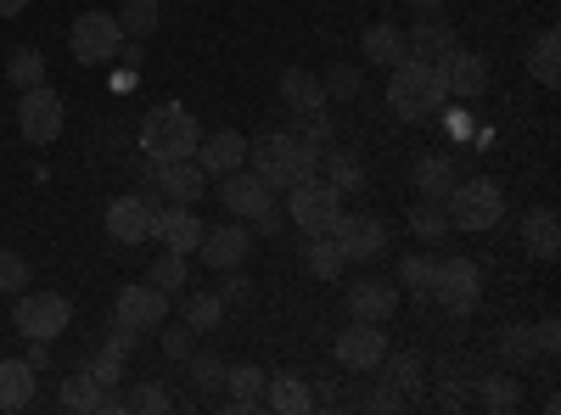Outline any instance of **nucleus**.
Wrapping results in <instances>:
<instances>
[{
  "instance_id": "nucleus-21",
  "label": "nucleus",
  "mask_w": 561,
  "mask_h": 415,
  "mask_svg": "<svg viewBox=\"0 0 561 415\" xmlns=\"http://www.w3.org/2000/svg\"><path fill=\"white\" fill-rule=\"evenodd\" d=\"M455 45H460V39H455L449 18H438V12H433V18H421V23L404 34V51H410L415 62H444Z\"/></svg>"
},
{
  "instance_id": "nucleus-31",
  "label": "nucleus",
  "mask_w": 561,
  "mask_h": 415,
  "mask_svg": "<svg viewBox=\"0 0 561 415\" xmlns=\"http://www.w3.org/2000/svg\"><path fill=\"white\" fill-rule=\"evenodd\" d=\"M433 275H438V258H433V253H404L399 269H393V281H399V292H410V298H433Z\"/></svg>"
},
{
  "instance_id": "nucleus-15",
  "label": "nucleus",
  "mask_w": 561,
  "mask_h": 415,
  "mask_svg": "<svg viewBox=\"0 0 561 415\" xmlns=\"http://www.w3.org/2000/svg\"><path fill=\"white\" fill-rule=\"evenodd\" d=\"M113 320H124V326H135V332H158L163 320H169V292L152 287V281L124 287L118 303H113Z\"/></svg>"
},
{
  "instance_id": "nucleus-34",
  "label": "nucleus",
  "mask_w": 561,
  "mask_h": 415,
  "mask_svg": "<svg viewBox=\"0 0 561 415\" xmlns=\"http://www.w3.org/2000/svg\"><path fill=\"white\" fill-rule=\"evenodd\" d=\"M180 314H185V326H192L197 337H208V332H219V320H225V298L219 292H192Z\"/></svg>"
},
{
  "instance_id": "nucleus-16",
  "label": "nucleus",
  "mask_w": 561,
  "mask_h": 415,
  "mask_svg": "<svg viewBox=\"0 0 561 415\" xmlns=\"http://www.w3.org/2000/svg\"><path fill=\"white\" fill-rule=\"evenodd\" d=\"M203 230H208V224H203V219H197L192 208H180V203H174V208H158V214H152V237H158V242H163L169 253H185V258L197 253Z\"/></svg>"
},
{
  "instance_id": "nucleus-19",
  "label": "nucleus",
  "mask_w": 561,
  "mask_h": 415,
  "mask_svg": "<svg viewBox=\"0 0 561 415\" xmlns=\"http://www.w3.org/2000/svg\"><path fill=\"white\" fill-rule=\"evenodd\" d=\"M219 203L237 214V219H253L264 203H275L270 197V186L253 174V169H230V174H219Z\"/></svg>"
},
{
  "instance_id": "nucleus-37",
  "label": "nucleus",
  "mask_w": 561,
  "mask_h": 415,
  "mask_svg": "<svg viewBox=\"0 0 561 415\" xmlns=\"http://www.w3.org/2000/svg\"><path fill=\"white\" fill-rule=\"evenodd\" d=\"M410 230H415V242H444V237H449V214H444V203L421 197V203L410 208Z\"/></svg>"
},
{
  "instance_id": "nucleus-45",
  "label": "nucleus",
  "mask_w": 561,
  "mask_h": 415,
  "mask_svg": "<svg viewBox=\"0 0 561 415\" xmlns=\"http://www.w3.org/2000/svg\"><path fill=\"white\" fill-rule=\"evenodd\" d=\"M124 410H135V415H163V410H174V399H169L158 382H140V388L124 393Z\"/></svg>"
},
{
  "instance_id": "nucleus-51",
  "label": "nucleus",
  "mask_w": 561,
  "mask_h": 415,
  "mask_svg": "<svg viewBox=\"0 0 561 415\" xmlns=\"http://www.w3.org/2000/svg\"><path fill=\"white\" fill-rule=\"evenodd\" d=\"M253 224H259V237H275V230L287 224V208H280V203H264V208L253 214Z\"/></svg>"
},
{
  "instance_id": "nucleus-29",
  "label": "nucleus",
  "mask_w": 561,
  "mask_h": 415,
  "mask_svg": "<svg viewBox=\"0 0 561 415\" xmlns=\"http://www.w3.org/2000/svg\"><path fill=\"white\" fill-rule=\"evenodd\" d=\"M359 51H365V62H377V68H399L410 51H404V28L399 23H370L365 28V39H359Z\"/></svg>"
},
{
  "instance_id": "nucleus-24",
  "label": "nucleus",
  "mask_w": 561,
  "mask_h": 415,
  "mask_svg": "<svg viewBox=\"0 0 561 415\" xmlns=\"http://www.w3.org/2000/svg\"><path fill=\"white\" fill-rule=\"evenodd\" d=\"M320 169H325V186H332L337 197H359L365 192V158L359 152H348V147H325L320 152Z\"/></svg>"
},
{
  "instance_id": "nucleus-14",
  "label": "nucleus",
  "mask_w": 561,
  "mask_h": 415,
  "mask_svg": "<svg viewBox=\"0 0 561 415\" xmlns=\"http://www.w3.org/2000/svg\"><path fill=\"white\" fill-rule=\"evenodd\" d=\"M248 253H253V230L248 224H214V230H203V242H197V258L208 264V269H242L248 264Z\"/></svg>"
},
{
  "instance_id": "nucleus-22",
  "label": "nucleus",
  "mask_w": 561,
  "mask_h": 415,
  "mask_svg": "<svg viewBox=\"0 0 561 415\" xmlns=\"http://www.w3.org/2000/svg\"><path fill=\"white\" fill-rule=\"evenodd\" d=\"M275 90H280V102H287V113H320V107H332V102H325L320 73H309V68H298V62L280 68Z\"/></svg>"
},
{
  "instance_id": "nucleus-38",
  "label": "nucleus",
  "mask_w": 561,
  "mask_h": 415,
  "mask_svg": "<svg viewBox=\"0 0 561 415\" xmlns=\"http://www.w3.org/2000/svg\"><path fill=\"white\" fill-rule=\"evenodd\" d=\"M320 84H325V102H354L359 90H365V73L354 62H332V68L320 73Z\"/></svg>"
},
{
  "instance_id": "nucleus-27",
  "label": "nucleus",
  "mask_w": 561,
  "mask_h": 415,
  "mask_svg": "<svg viewBox=\"0 0 561 415\" xmlns=\"http://www.w3.org/2000/svg\"><path fill=\"white\" fill-rule=\"evenodd\" d=\"M34 388H39V377H34L28 359H0V410H7V415L28 410L34 404Z\"/></svg>"
},
{
  "instance_id": "nucleus-54",
  "label": "nucleus",
  "mask_w": 561,
  "mask_h": 415,
  "mask_svg": "<svg viewBox=\"0 0 561 415\" xmlns=\"http://www.w3.org/2000/svg\"><path fill=\"white\" fill-rule=\"evenodd\" d=\"M410 12H421V18H433V12H444V0H404Z\"/></svg>"
},
{
  "instance_id": "nucleus-5",
  "label": "nucleus",
  "mask_w": 561,
  "mask_h": 415,
  "mask_svg": "<svg viewBox=\"0 0 561 415\" xmlns=\"http://www.w3.org/2000/svg\"><path fill=\"white\" fill-rule=\"evenodd\" d=\"M337 214H343V197L325 186V180H298V186H287V219L304 230V237H325V230L337 224Z\"/></svg>"
},
{
  "instance_id": "nucleus-56",
  "label": "nucleus",
  "mask_w": 561,
  "mask_h": 415,
  "mask_svg": "<svg viewBox=\"0 0 561 415\" xmlns=\"http://www.w3.org/2000/svg\"><path fill=\"white\" fill-rule=\"evenodd\" d=\"M23 7L28 0H0V18H23Z\"/></svg>"
},
{
  "instance_id": "nucleus-41",
  "label": "nucleus",
  "mask_w": 561,
  "mask_h": 415,
  "mask_svg": "<svg viewBox=\"0 0 561 415\" xmlns=\"http://www.w3.org/2000/svg\"><path fill=\"white\" fill-rule=\"evenodd\" d=\"M478 399H483V410L505 415V410H517V404H523V388L511 382V377H483V382H478Z\"/></svg>"
},
{
  "instance_id": "nucleus-13",
  "label": "nucleus",
  "mask_w": 561,
  "mask_h": 415,
  "mask_svg": "<svg viewBox=\"0 0 561 415\" xmlns=\"http://www.w3.org/2000/svg\"><path fill=\"white\" fill-rule=\"evenodd\" d=\"M399 281L393 275H359V281H348V320H393V309H399Z\"/></svg>"
},
{
  "instance_id": "nucleus-44",
  "label": "nucleus",
  "mask_w": 561,
  "mask_h": 415,
  "mask_svg": "<svg viewBox=\"0 0 561 415\" xmlns=\"http://www.w3.org/2000/svg\"><path fill=\"white\" fill-rule=\"evenodd\" d=\"M147 281H152V287H163V292L185 287V253H169V247H163V253L152 258V269H147Z\"/></svg>"
},
{
  "instance_id": "nucleus-43",
  "label": "nucleus",
  "mask_w": 561,
  "mask_h": 415,
  "mask_svg": "<svg viewBox=\"0 0 561 415\" xmlns=\"http://www.w3.org/2000/svg\"><path fill=\"white\" fill-rule=\"evenodd\" d=\"M79 371H90V382H96V388H118L124 382V359L107 354V348H96V354L79 359Z\"/></svg>"
},
{
  "instance_id": "nucleus-46",
  "label": "nucleus",
  "mask_w": 561,
  "mask_h": 415,
  "mask_svg": "<svg viewBox=\"0 0 561 415\" xmlns=\"http://www.w3.org/2000/svg\"><path fill=\"white\" fill-rule=\"evenodd\" d=\"M185 365H192V382L203 388V393H214V388H225V359L219 354H192V359H185Z\"/></svg>"
},
{
  "instance_id": "nucleus-7",
  "label": "nucleus",
  "mask_w": 561,
  "mask_h": 415,
  "mask_svg": "<svg viewBox=\"0 0 561 415\" xmlns=\"http://www.w3.org/2000/svg\"><path fill=\"white\" fill-rule=\"evenodd\" d=\"M433 298L438 309H449L455 320H466L483 298V269L472 258H438V275H433Z\"/></svg>"
},
{
  "instance_id": "nucleus-17",
  "label": "nucleus",
  "mask_w": 561,
  "mask_h": 415,
  "mask_svg": "<svg viewBox=\"0 0 561 415\" xmlns=\"http://www.w3.org/2000/svg\"><path fill=\"white\" fill-rule=\"evenodd\" d=\"M433 68H438L449 96H483V90H489V62L478 51H460V45H455V51L444 62H433Z\"/></svg>"
},
{
  "instance_id": "nucleus-3",
  "label": "nucleus",
  "mask_w": 561,
  "mask_h": 415,
  "mask_svg": "<svg viewBox=\"0 0 561 415\" xmlns=\"http://www.w3.org/2000/svg\"><path fill=\"white\" fill-rule=\"evenodd\" d=\"M197 141H203V129L180 102H163V107H152L147 118H140V158H152V163L192 158Z\"/></svg>"
},
{
  "instance_id": "nucleus-9",
  "label": "nucleus",
  "mask_w": 561,
  "mask_h": 415,
  "mask_svg": "<svg viewBox=\"0 0 561 415\" xmlns=\"http://www.w3.org/2000/svg\"><path fill=\"white\" fill-rule=\"evenodd\" d=\"M68 45H73V62H113L124 45V28L113 12H79L68 28Z\"/></svg>"
},
{
  "instance_id": "nucleus-18",
  "label": "nucleus",
  "mask_w": 561,
  "mask_h": 415,
  "mask_svg": "<svg viewBox=\"0 0 561 415\" xmlns=\"http://www.w3.org/2000/svg\"><path fill=\"white\" fill-rule=\"evenodd\" d=\"M192 158L208 169V180H219V174H230V169H248V135H242V129H214L208 141H197Z\"/></svg>"
},
{
  "instance_id": "nucleus-32",
  "label": "nucleus",
  "mask_w": 561,
  "mask_h": 415,
  "mask_svg": "<svg viewBox=\"0 0 561 415\" xmlns=\"http://www.w3.org/2000/svg\"><path fill=\"white\" fill-rule=\"evenodd\" d=\"M118 28H124V39H152L163 28V7H158V0H124Z\"/></svg>"
},
{
  "instance_id": "nucleus-36",
  "label": "nucleus",
  "mask_w": 561,
  "mask_h": 415,
  "mask_svg": "<svg viewBox=\"0 0 561 415\" xmlns=\"http://www.w3.org/2000/svg\"><path fill=\"white\" fill-rule=\"evenodd\" d=\"M528 68H534V79H539V84H561V34H556V28H545V34L534 39Z\"/></svg>"
},
{
  "instance_id": "nucleus-20",
  "label": "nucleus",
  "mask_w": 561,
  "mask_h": 415,
  "mask_svg": "<svg viewBox=\"0 0 561 415\" xmlns=\"http://www.w3.org/2000/svg\"><path fill=\"white\" fill-rule=\"evenodd\" d=\"M208 192V169L197 158H180V163H158V197H174L180 208H192Z\"/></svg>"
},
{
  "instance_id": "nucleus-10",
  "label": "nucleus",
  "mask_w": 561,
  "mask_h": 415,
  "mask_svg": "<svg viewBox=\"0 0 561 415\" xmlns=\"http://www.w3.org/2000/svg\"><path fill=\"white\" fill-rule=\"evenodd\" d=\"M152 214H158V192H129V197H113L107 203V242L118 247H135V242H147L152 237Z\"/></svg>"
},
{
  "instance_id": "nucleus-52",
  "label": "nucleus",
  "mask_w": 561,
  "mask_h": 415,
  "mask_svg": "<svg viewBox=\"0 0 561 415\" xmlns=\"http://www.w3.org/2000/svg\"><path fill=\"white\" fill-rule=\"evenodd\" d=\"M534 337H539V354H556L561 348V326H556V320H539Z\"/></svg>"
},
{
  "instance_id": "nucleus-30",
  "label": "nucleus",
  "mask_w": 561,
  "mask_h": 415,
  "mask_svg": "<svg viewBox=\"0 0 561 415\" xmlns=\"http://www.w3.org/2000/svg\"><path fill=\"white\" fill-rule=\"evenodd\" d=\"M343 247L332 242V230H325V237H304V269L314 275V281H337L343 275Z\"/></svg>"
},
{
  "instance_id": "nucleus-42",
  "label": "nucleus",
  "mask_w": 561,
  "mask_h": 415,
  "mask_svg": "<svg viewBox=\"0 0 561 415\" xmlns=\"http://www.w3.org/2000/svg\"><path fill=\"white\" fill-rule=\"evenodd\" d=\"M7 79H12L18 90H34V84H45V57L34 51V45H23V51H12V62H7Z\"/></svg>"
},
{
  "instance_id": "nucleus-39",
  "label": "nucleus",
  "mask_w": 561,
  "mask_h": 415,
  "mask_svg": "<svg viewBox=\"0 0 561 415\" xmlns=\"http://www.w3.org/2000/svg\"><path fill=\"white\" fill-rule=\"evenodd\" d=\"M293 135H298V147H309L314 158L332 147V118H325V107L320 113H293Z\"/></svg>"
},
{
  "instance_id": "nucleus-40",
  "label": "nucleus",
  "mask_w": 561,
  "mask_h": 415,
  "mask_svg": "<svg viewBox=\"0 0 561 415\" xmlns=\"http://www.w3.org/2000/svg\"><path fill=\"white\" fill-rule=\"evenodd\" d=\"M62 410H96L102 404V388L96 382H90V371H79V365H73V377H62Z\"/></svg>"
},
{
  "instance_id": "nucleus-26",
  "label": "nucleus",
  "mask_w": 561,
  "mask_h": 415,
  "mask_svg": "<svg viewBox=\"0 0 561 415\" xmlns=\"http://www.w3.org/2000/svg\"><path fill=\"white\" fill-rule=\"evenodd\" d=\"M264 371L259 365H225V388H230V399H225V410L230 415H248V410H259L264 404Z\"/></svg>"
},
{
  "instance_id": "nucleus-11",
  "label": "nucleus",
  "mask_w": 561,
  "mask_h": 415,
  "mask_svg": "<svg viewBox=\"0 0 561 415\" xmlns=\"http://www.w3.org/2000/svg\"><path fill=\"white\" fill-rule=\"evenodd\" d=\"M332 242L343 247L348 264H365V258H377V253L388 247V224H382L377 214H337Z\"/></svg>"
},
{
  "instance_id": "nucleus-33",
  "label": "nucleus",
  "mask_w": 561,
  "mask_h": 415,
  "mask_svg": "<svg viewBox=\"0 0 561 415\" xmlns=\"http://www.w3.org/2000/svg\"><path fill=\"white\" fill-rule=\"evenodd\" d=\"M377 371H382V388H393V393H404V399L421 388V359H415V354H393V348H388Z\"/></svg>"
},
{
  "instance_id": "nucleus-50",
  "label": "nucleus",
  "mask_w": 561,
  "mask_h": 415,
  "mask_svg": "<svg viewBox=\"0 0 561 415\" xmlns=\"http://www.w3.org/2000/svg\"><path fill=\"white\" fill-rule=\"evenodd\" d=\"M219 298H225V309H230V303H248V298H253V281H248L242 269H225V287H219Z\"/></svg>"
},
{
  "instance_id": "nucleus-25",
  "label": "nucleus",
  "mask_w": 561,
  "mask_h": 415,
  "mask_svg": "<svg viewBox=\"0 0 561 415\" xmlns=\"http://www.w3.org/2000/svg\"><path fill=\"white\" fill-rule=\"evenodd\" d=\"M309 404H314V388H309L304 371H275L264 382V410H275V415H298Z\"/></svg>"
},
{
  "instance_id": "nucleus-28",
  "label": "nucleus",
  "mask_w": 561,
  "mask_h": 415,
  "mask_svg": "<svg viewBox=\"0 0 561 415\" xmlns=\"http://www.w3.org/2000/svg\"><path fill=\"white\" fill-rule=\"evenodd\" d=\"M523 242H528L534 258H556V253H561V219H556L550 203L528 208V219H523Z\"/></svg>"
},
{
  "instance_id": "nucleus-35",
  "label": "nucleus",
  "mask_w": 561,
  "mask_h": 415,
  "mask_svg": "<svg viewBox=\"0 0 561 415\" xmlns=\"http://www.w3.org/2000/svg\"><path fill=\"white\" fill-rule=\"evenodd\" d=\"M500 359L511 365V371L534 365V359H539V337H534V326H505V332H500Z\"/></svg>"
},
{
  "instance_id": "nucleus-53",
  "label": "nucleus",
  "mask_w": 561,
  "mask_h": 415,
  "mask_svg": "<svg viewBox=\"0 0 561 415\" xmlns=\"http://www.w3.org/2000/svg\"><path fill=\"white\" fill-rule=\"evenodd\" d=\"M118 57H124V73H135L140 62H147V51H140V39H124V45H118Z\"/></svg>"
},
{
  "instance_id": "nucleus-23",
  "label": "nucleus",
  "mask_w": 561,
  "mask_h": 415,
  "mask_svg": "<svg viewBox=\"0 0 561 415\" xmlns=\"http://www.w3.org/2000/svg\"><path fill=\"white\" fill-rule=\"evenodd\" d=\"M455 180H460L455 152H427V158H415V169H410V186H415V197H433V203H444V197H449Z\"/></svg>"
},
{
  "instance_id": "nucleus-49",
  "label": "nucleus",
  "mask_w": 561,
  "mask_h": 415,
  "mask_svg": "<svg viewBox=\"0 0 561 415\" xmlns=\"http://www.w3.org/2000/svg\"><path fill=\"white\" fill-rule=\"evenodd\" d=\"M107 354H118V359H129L135 348H140V332L135 326H124V320H113V326H107V343H102Z\"/></svg>"
},
{
  "instance_id": "nucleus-48",
  "label": "nucleus",
  "mask_w": 561,
  "mask_h": 415,
  "mask_svg": "<svg viewBox=\"0 0 561 415\" xmlns=\"http://www.w3.org/2000/svg\"><path fill=\"white\" fill-rule=\"evenodd\" d=\"M192 354H197V332H192V326H174V332H163V359L185 365Z\"/></svg>"
},
{
  "instance_id": "nucleus-8",
  "label": "nucleus",
  "mask_w": 561,
  "mask_h": 415,
  "mask_svg": "<svg viewBox=\"0 0 561 415\" xmlns=\"http://www.w3.org/2000/svg\"><path fill=\"white\" fill-rule=\"evenodd\" d=\"M12 320H18V332L23 337H62L68 332V320H73V303L62 298V292H18V309H12Z\"/></svg>"
},
{
  "instance_id": "nucleus-55",
  "label": "nucleus",
  "mask_w": 561,
  "mask_h": 415,
  "mask_svg": "<svg viewBox=\"0 0 561 415\" xmlns=\"http://www.w3.org/2000/svg\"><path fill=\"white\" fill-rule=\"evenodd\" d=\"M449 129H455L460 141H466V135H472V118H466V113H449Z\"/></svg>"
},
{
  "instance_id": "nucleus-6",
  "label": "nucleus",
  "mask_w": 561,
  "mask_h": 415,
  "mask_svg": "<svg viewBox=\"0 0 561 415\" xmlns=\"http://www.w3.org/2000/svg\"><path fill=\"white\" fill-rule=\"evenodd\" d=\"M62 124H68V113H62V96L51 84H34L18 96V135L28 147H51L62 135Z\"/></svg>"
},
{
  "instance_id": "nucleus-1",
  "label": "nucleus",
  "mask_w": 561,
  "mask_h": 415,
  "mask_svg": "<svg viewBox=\"0 0 561 415\" xmlns=\"http://www.w3.org/2000/svg\"><path fill=\"white\" fill-rule=\"evenodd\" d=\"M248 169L270 192H287V186H298V180L320 174V158L309 147H298L293 129H270V135H259V141H248Z\"/></svg>"
},
{
  "instance_id": "nucleus-12",
  "label": "nucleus",
  "mask_w": 561,
  "mask_h": 415,
  "mask_svg": "<svg viewBox=\"0 0 561 415\" xmlns=\"http://www.w3.org/2000/svg\"><path fill=\"white\" fill-rule=\"evenodd\" d=\"M337 365L343 371H377L382 354H388V332L377 326V320H354L348 332H337Z\"/></svg>"
},
{
  "instance_id": "nucleus-2",
  "label": "nucleus",
  "mask_w": 561,
  "mask_h": 415,
  "mask_svg": "<svg viewBox=\"0 0 561 415\" xmlns=\"http://www.w3.org/2000/svg\"><path fill=\"white\" fill-rule=\"evenodd\" d=\"M444 102H449V90H444V79H438L433 62L404 57L399 68H388V107H393L404 124H421V118L444 113Z\"/></svg>"
},
{
  "instance_id": "nucleus-4",
  "label": "nucleus",
  "mask_w": 561,
  "mask_h": 415,
  "mask_svg": "<svg viewBox=\"0 0 561 415\" xmlns=\"http://www.w3.org/2000/svg\"><path fill=\"white\" fill-rule=\"evenodd\" d=\"M444 214H449V230H466V237H483L505 219V192L494 180H455L449 197H444Z\"/></svg>"
},
{
  "instance_id": "nucleus-47",
  "label": "nucleus",
  "mask_w": 561,
  "mask_h": 415,
  "mask_svg": "<svg viewBox=\"0 0 561 415\" xmlns=\"http://www.w3.org/2000/svg\"><path fill=\"white\" fill-rule=\"evenodd\" d=\"M23 287H28V264H23L12 247H0V292H12V298H18Z\"/></svg>"
}]
</instances>
